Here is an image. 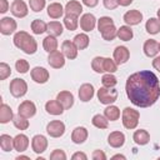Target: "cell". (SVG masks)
Instances as JSON below:
<instances>
[{
  "label": "cell",
  "instance_id": "4316f807",
  "mask_svg": "<svg viewBox=\"0 0 160 160\" xmlns=\"http://www.w3.org/2000/svg\"><path fill=\"white\" fill-rule=\"evenodd\" d=\"M12 119H14V114H12L11 108L6 104H1V106H0V122L6 124Z\"/></svg>",
  "mask_w": 160,
  "mask_h": 160
},
{
  "label": "cell",
  "instance_id": "5bb4252c",
  "mask_svg": "<svg viewBox=\"0 0 160 160\" xmlns=\"http://www.w3.org/2000/svg\"><path fill=\"white\" fill-rule=\"evenodd\" d=\"M114 60L118 65H121V64H125L129 58H130V51L126 46H116L115 50H114Z\"/></svg>",
  "mask_w": 160,
  "mask_h": 160
},
{
  "label": "cell",
  "instance_id": "d6986e66",
  "mask_svg": "<svg viewBox=\"0 0 160 160\" xmlns=\"http://www.w3.org/2000/svg\"><path fill=\"white\" fill-rule=\"evenodd\" d=\"M142 50H144V54L148 58H155L159 52V42L154 39H149L144 42Z\"/></svg>",
  "mask_w": 160,
  "mask_h": 160
},
{
  "label": "cell",
  "instance_id": "cb8c5ba5",
  "mask_svg": "<svg viewBox=\"0 0 160 160\" xmlns=\"http://www.w3.org/2000/svg\"><path fill=\"white\" fill-rule=\"evenodd\" d=\"M45 110L50 115H61L65 109L62 108V105L58 100H49L45 104Z\"/></svg>",
  "mask_w": 160,
  "mask_h": 160
},
{
  "label": "cell",
  "instance_id": "ba28073f",
  "mask_svg": "<svg viewBox=\"0 0 160 160\" xmlns=\"http://www.w3.org/2000/svg\"><path fill=\"white\" fill-rule=\"evenodd\" d=\"M18 114L21 115V116H24V118H26V119L32 118V116L36 114V106H35V104H34L32 101L25 100V101H22V102L19 105V108H18Z\"/></svg>",
  "mask_w": 160,
  "mask_h": 160
},
{
  "label": "cell",
  "instance_id": "4fadbf2b",
  "mask_svg": "<svg viewBox=\"0 0 160 160\" xmlns=\"http://www.w3.org/2000/svg\"><path fill=\"white\" fill-rule=\"evenodd\" d=\"M78 48L76 45L74 44V41H70V40H65L62 44H61V52L64 54L65 58L70 59V60H74L76 59L78 56Z\"/></svg>",
  "mask_w": 160,
  "mask_h": 160
},
{
  "label": "cell",
  "instance_id": "9a60e30c",
  "mask_svg": "<svg viewBox=\"0 0 160 160\" xmlns=\"http://www.w3.org/2000/svg\"><path fill=\"white\" fill-rule=\"evenodd\" d=\"M95 26H96V19H95V16H94L92 14L88 12V14H84V15L80 18V28H81V30H84L85 32L94 30Z\"/></svg>",
  "mask_w": 160,
  "mask_h": 160
},
{
  "label": "cell",
  "instance_id": "c3c4849f",
  "mask_svg": "<svg viewBox=\"0 0 160 160\" xmlns=\"http://www.w3.org/2000/svg\"><path fill=\"white\" fill-rule=\"evenodd\" d=\"M91 158L94 160H106V155H105V152L102 150H94Z\"/></svg>",
  "mask_w": 160,
  "mask_h": 160
},
{
  "label": "cell",
  "instance_id": "b9f144b4",
  "mask_svg": "<svg viewBox=\"0 0 160 160\" xmlns=\"http://www.w3.org/2000/svg\"><path fill=\"white\" fill-rule=\"evenodd\" d=\"M15 69H16V71L20 72V74H26V72L29 71V69H30V65H29L28 60H25V59H19V60H16V62H15Z\"/></svg>",
  "mask_w": 160,
  "mask_h": 160
},
{
  "label": "cell",
  "instance_id": "7a4b0ae2",
  "mask_svg": "<svg viewBox=\"0 0 160 160\" xmlns=\"http://www.w3.org/2000/svg\"><path fill=\"white\" fill-rule=\"evenodd\" d=\"M14 45L28 55H32L38 50L36 40L32 36H30L26 31H18L14 35Z\"/></svg>",
  "mask_w": 160,
  "mask_h": 160
},
{
  "label": "cell",
  "instance_id": "4dcf8cb0",
  "mask_svg": "<svg viewBox=\"0 0 160 160\" xmlns=\"http://www.w3.org/2000/svg\"><path fill=\"white\" fill-rule=\"evenodd\" d=\"M145 29L151 35H155V34L160 32V20L156 19V18H150L145 24Z\"/></svg>",
  "mask_w": 160,
  "mask_h": 160
},
{
  "label": "cell",
  "instance_id": "1f68e13d",
  "mask_svg": "<svg viewBox=\"0 0 160 160\" xmlns=\"http://www.w3.org/2000/svg\"><path fill=\"white\" fill-rule=\"evenodd\" d=\"M0 148L2 151H11L14 149V139L8 134L0 135Z\"/></svg>",
  "mask_w": 160,
  "mask_h": 160
},
{
  "label": "cell",
  "instance_id": "9f6ffc18",
  "mask_svg": "<svg viewBox=\"0 0 160 160\" xmlns=\"http://www.w3.org/2000/svg\"><path fill=\"white\" fill-rule=\"evenodd\" d=\"M112 159H126L124 155H120V154H116V155H114L112 156Z\"/></svg>",
  "mask_w": 160,
  "mask_h": 160
},
{
  "label": "cell",
  "instance_id": "ee69618b",
  "mask_svg": "<svg viewBox=\"0 0 160 160\" xmlns=\"http://www.w3.org/2000/svg\"><path fill=\"white\" fill-rule=\"evenodd\" d=\"M116 70H118V64L115 62V60H112L110 58H105L104 59V71L112 74Z\"/></svg>",
  "mask_w": 160,
  "mask_h": 160
},
{
  "label": "cell",
  "instance_id": "2e32d148",
  "mask_svg": "<svg viewBox=\"0 0 160 160\" xmlns=\"http://www.w3.org/2000/svg\"><path fill=\"white\" fill-rule=\"evenodd\" d=\"M142 20V14L139 10H129L124 14V21L126 25H138Z\"/></svg>",
  "mask_w": 160,
  "mask_h": 160
},
{
  "label": "cell",
  "instance_id": "11a10c76",
  "mask_svg": "<svg viewBox=\"0 0 160 160\" xmlns=\"http://www.w3.org/2000/svg\"><path fill=\"white\" fill-rule=\"evenodd\" d=\"M132 2V0H118V4L121 6H129Z\"/></svg>",
  "mask_w": 160,
  "mask_h": 160
},
{
  "label": "cell",
  "instance_id": "44dd1931",
  "mask_svg": "<svg viewBox=\"0 0 160 160\" xmlns=\"http://www.w3.org/2000/svg\"><path fill=\"white\" fill-rule=\"evenodd\" d=\"M94 86L91 84H82L79 89V99L82 101V102H86V101H90L94 96Z\"/></svg>",
  "mask_w": 160,
  "mask_h": 160
},
{
  "label": "cell",
  "instance_id": "681fc988",
  "mask_svg": "<svg viewBox=\"0 0 160 160\" xmlns=\"http://www.w3.org/2000/svg\"><path fill=\"white\" fill-rule=\"evenodd\" d=\"M102 4H104V6L108 10H114L119 5L118 4V0H102Z\"/></svg>",
  "mask_w": 160,
  "mask_h": 160
},
{
  "label": "cell",
  "instance_id": "6da1fadb",
  "mask_svg": "<svg viewBox=\"0 0 160 160\" xmlns=\"http://www.w3.org/2000/svg\"><path fill=\"white\" fill-rule=\"evenodd\" d=\"M125 91L132 105L149 108L154 105L160 96V82L152 71L140 70L128 78Z\"/></svg>",
  "mask_w": 160,
  "mask_h": 160
},
{
  "label": "cell",
  "instance_id": "7bdbcfd3",
  "mask_svg": "<svg viewBox=\"0 0 160 160\" xmlns=\"http://www.w3.org/2000/svg\"><path fill=\"white\" fill-rule=\"evenodd\" d=\"M110 25H114V20L110 18V16H101L99 20H98V30L101 32L104 29H106L108 26Z\"/></svg>",
  "mask_w": 160,
  "mask_h": 160
},
{
  "label": "cell",
  "instance_id": "30bf717a",
  "mask_svg": "<svg viewBox=\"0 0 160 160\" xmlns=\"http://www.w3.org/2000/svg\"><path fill=\"white\" fill-rule=\"evenodd\" d=\"M10 11L15 18H25L29 12L28 5L22 0H14L10 6Z\"/></svg>",
  "mask_w": 160,
  "mask_h": 160
},
{
  "label": "cell",
  "instance_id": "83f0119b",
  "mask_svg": "<svg viewBox=\"0 0 160 160\" xmlns=\"http://www.w3.org/2000/svg\"><path fill=\"white\" fill-rule=\"evenodd\" d=\"M42 48L48 52H52V51L58 50V40H56V38L52 36V35H48L42 40Z\"/></svg>",
  "mask_w": 160,
  "mask_h": 160
},
{
  "label": "cell",
  "instance_id": "680465c9",
  "mask_svg": "<svg viewBox=\"0 0 160 160\" xmlns=\"http://www.w3.org/2000/svg\"><path fill=\"white\" fill-rule=\"evenodd\" d=\"M156 14H158V19H159V20H160V9H159V10H158V12H156Z\"/></svg>",
  "mask_w": 160,
  "mask_h": 160
},
{
  "label": "cell",
  "instance_id": "ac0fdd59",
  "mask_svg": "<svg viewBox=\"0 0 160 160\" xmlns=\"http://www.w3.org/2000/svg\"><path fill=\"white\" fill-rule=\"evenodd\" d=\"M108 144L115 149L121 148L125 144V135L121 131H112L108 136Z\"/></svg>",
  "mask_w": 160,
  "mask_h": 160
},
{
  "label": "cell",
  "instance_id": "7dc6e473",
  "mask_svg": "<svg viewBox=\"0 0 160 160\" xmlns=\"http://www.w3.org/2000/svg\"><path fill=\"white\" fill-rule=\"evenodd\" d=\"M50 159H51V160H66V154L64 152V150L55 149V150L50 154Z\"/></svg>",
  "mask_w": 160,
  "mask_h": 160
},
{
  "label": "cell",
  "instance_id": "e575fe53",
  "mask_svg": "<svg viewBox=\"0 0 160 160\" xmlns=\"http://www.w3.org/2000/svg\"><path fill=\"white\" fill-rule=\"evenodd\" d=\"M104 115L106 116L108 120H110V121H115V120H118V119L120 118V110H119L118 106L110 104V105L104 110Z\"/></svg>",
  "mask_w": 160,
  "mask_h": 160
},
{
  "label": "cell",
  "instance_id": "bcb514c9",
  "mask_svg": "<svg viewBox=\"0 0 160 160\" xmlns=\"http://www.w3.org/2000/svg\"><path fill=\"white\" fill-rule=\"evenodd\" d=\"M11 74V69L6 62H0V80H5Z\"/></svg>",
  "mask_w": 160,
  "mask_h": 160
},
{
  "label": "cell",
  "instance_id": "db71d44e",
  "mask_svg": "<svg viewBox=\"0 0 160 160\" xmlns=\"http://www.w3.org/2000/svg\"><path fill=\"white\" fill-rule=\"evenodd\" d=\"M152 68L160 72V56L154 58V60H152Z\"/></svg>",
  "mask_w": 160,
  "mask_h": 160
},
{
  "label": "cell",
  "instance_id": "74e56055",
  "mask_svg": "<svg viewBox=\"0 0 160 160\" xmlns=\"http://www.w3.org/2000/svg\"><path fill=\"white\" fill-rule=\"evenodd\" d=\"M12 124H14V126H15L16 129H19V130H26V129L29 128V120H28L26 118L19 115V114H18L16 116H14Z\"/></svg>",
  "mask_w": 160,
  "mask_h": 160
},
{
  "label": "cell",
  "instance_id": "f907efd6",
  "mask_svg": "<svg viewBox=\"0 0 160 160\" xmlns=\"http://www.w3.org/2000/svg\"><path fill=\"white\" fill-rule=\"evenodd\" d=\"M9 9V2L8 0H0V12L1 14H5Z\"/></svg>",
  "mask_w": 160,
  "mask_h": 160
},
{
  "label": "cell",
  "instance_id": "f5cc1de1",
  "mask_svg": "<svg viewBox=\"0 0 160 160\" xmlns=\"http://www.w3.org/2000/svg\"><path fill=\"white\" fill-rule=\"evenodd\" d=\"M71 159H72V160H78V159L86 160V159H88V156H86V154H84V152H75V154L71 156Z\"/></svg>",
  "mask_w": 160,
  "mask_h": 160
},
{
  "label": "cell",
  "instance_id": "8d00e7d4",
  "mask_svg": "<svg viewBox=\"0 0 160 160\" xmlns=\"http://www.w3.org/2000/svg\"><path fill=\"white\" fill-rule=\"evenodd\" d=\"M100 34H101V36H102L104 40L111 41V40H114V39L118 36V29L115 28V25H110V26H108L106 29H104Z\"/></svg>",
  "mask_w": 160,
  "mask_h": 160
},
{
  "label": "cell",
  "instance_id": "8fae6325",
  "mask_svg": "<svg viewBox=\"0 0 160 160\" xmlns=\"http://www.w3.org/2000/svg\"><path fill=\"white\" fill-rule=\"evenodd\" d=\"M30 75H31V79L38 84H45L49 80V76H50L49 71L45 68H41V66H35L31 70Z\"/></svg>",
  "mask_w": 160,
  "mask_h": 160
},
{
  "label": "cell",
  "instance_id": "60d3db41",
  "mask_svg": "<svg viewBox=\"0 0 160 160\" xmlns=\"http://www.w3.org/2000/svg\"><path fill=\"white\" fill-rule=\"evenodd\" d=\"M101 82H102V86H105V88H114L118 84V80H116V78L112 74L108 72V74H105L102 76Z\"/></svg>",
  "mask_w": 160,
  "mask_h": 160
},
{
  "label": "cell",
  "instance_id": "f546056e",
  "mask_svg": "<svg viewBox=\"0 0 160 160\" xmlns=\"http://www.w3.org/2000/svg\"><path fill=\"white\" fill-rule=\"evenodd\" d=\"M74 44L76 45V48L79 50H84L89 46V42H90V39L89 36L85 34V32H81V34H78L75 38H74Z\"/></svg>",
  "mask_w": 160,
  "mask_h": 160
},
{
  "label": "cell",
  "instance_id": "91938a15",
  "mask_svg": "<svg viewBox=\"0 0 160 160\" xmlns=\"http://www.w3.org/2000/svg\"><path fill=\"white\" fill-rule=\"evenodd\" d=\"M159 51H160V42H159Z\"/></svg>",
  "mask_w": 160,
  "mask_h": 160
},
{
  "label": "cell",
  "instance_id": "ab89813d",
  "mask_svg": "<svg viewBox=\"0 0 160 160\" xmlns=\"http://www.w3.org/2000/svg\"><path fill=\"white\" fill-rule=\"evenodd\" d=\"M104 59L105 58H102V56H96V58L92 59L91 68H92V70L95 72H99V74L104 72Z\"/></svg>",
  "mask_w": 160,
  "mask_h": 160
},
{
  "label": "cell",
  "instance_id": "8992f818",
  "mask_svg": "<svg viewBox=\"0 0 160 160\" xmlns=\"http://www.w3.org/2000/svg\"><path fill=\"white\" fill-rule=\"evenodd\" d=\"M46 132L51 138H60L65 132V124L60 120H52L46 125Z\"/></svg>",
  "mask_w": 160,
  "mask_h": 160
},
{
  "label": "cell",
  "instance_id": "f6af8a7d",
  "mask_svg": "<svg viewBox=\"0 0 160 160\" xmlns=\"http://www.w3.org/2000/svg\"><path fill=\"white\" fill-rule=\"evenodd\" d=\"M45 1H46V0H29L30 9H31L34 12H40V11L45 8Z\"/></svg>",
  "mask_w": 160,
  "mask_h": 160
},
{
  "label": "cell",
  "instance_id": "f35d334b",
  "mask_svg": "<svg viewBox=\"0 0 160 160\" xmlns=\"http://www.w3.org/2000/svg\"><path fill=\"white\" fill-rule=\"evenodd\" d=\"M78 16H74V15H65V18H64V25H65V28L68 29V30H70V31H74V30H76V28H78Z\"/></svg>",
  "mask_w": 160,
  "mask_h": 160
},
{
  "label": "cell",
  "instance_id": "f1b7e54d",
  "mask_svg": "<svg viewBox=\"0 0 160 160\" xmlns=\"http://www.w3.org/2000/svg\"><path fill=\"white\" fill-rule=\"evenodd\" d=\"M134 36V32H132V29L129 26V25H122L118 29V38L122 41H129L131 40Z\"/></svg>",
  "mask_w": 160,
  "mask_h": 160
},
{
  "label": "cell",
  "instance_id": "d6a6232c",
  "mask_svg": "<svg viewBox=\"0 0 160 160\" xmlns=\"http://www.w3.org/2000/svg\"><path fill=\"white\" fill-rule=\"evenodd\" d=\"M46 30H48V24H46V22H44V21L40 20V19L32 20V22H31V31H32L35 35H41V34H44Z\"/></svg>",
  "mask_w": 160,
  "mask_h": 160
},
{
  "label": "cell",
  "instance_id": "d590c367",
  "mask_svg": "<svg viewBox=\"0 0 160 160\" xmlns=\"http://www.w3.org/2000/svg\"><path fill=\"white\" fill-rule=\"evenodd\" d=\"M91 122H92V125L95 128H98L100 130L101 129H108V126H109V120L106 119V116L105 115H100V114L94 115L92 119H91Z\"/></svg>",
  "mask_w": 160,
  "mask_h": 160
},
{
  "label": "cell",
  "instance_id": "7402d4cb",
  "mask_svg": "<svg viewBox=\"0 0 160 160\" xmlns=\"http://www.w3.org/2000/svg\"><path fill=\"white\" fill-rule=\"evenodd\" d=\"M64 9H65V15H74L79 18L80 14L82 12V5L76 0H70L69 2H66Z\"/></svg>",
  "mask_w": 160,
  "mask_h": 160
},
{
  "label": "cell",
  "instance_id": "ffe728a7",
  "mask_svg": "<svg viewBox=\"0 0 160 160\" xmlns=\"http://www.w3.org/2000/svg\"><path fill=\"white\" fill-rule=\"evenodd\" d=\"M88 135H89V134H88L86 128H84V126H78V128H75V129L72 130V132H71V140H72L74 144L80 145V144L85 142V140L88 139Z\"/></svg>",
  "mask_w": 160,
  "mask_h": 160
},
{
  "label": "cell",
  "instance_id": "9c48e42d",
  "mask_svg": "<svg viewBox=\"0 0 160 160\" xmlns=\"http://www.w3.org/2000/svg\"><path fill=\"white\" fill-rule=\"evenodd\" d=\"M48 148V139L44 135H35L31 139V149L36 154H42Z\"/></svg>",
  "mask_w": 160,
  "mask_h": 160
},
{
  "label": "cell",
  "instance_id": "52a82bcc",
  "mask_svg": "<svg viewBox=\"0 0 160 160\" xmlns=\"http://www.w3.org/2000/svg\"><path fill=\"white\" fill-rule=\"evenodd\" d=\"M16 28H18L16 21L10 16H5L0 20V32L2 35H11L12 32H15Z\"/></svg>",
  "mask_w": 160,
  "mask_h": 160
},
{
  "label": "cell",
  "instance_id": "6f0895ef",
  "mask_svg": "<svg viewBox=\"0 0 160 160\" xmlns=\"http://www.w3.org/2000/svg\"><path fill=\"white\" fill-rule=\"evenodd\" d=\"M20 159H29V156H24V155H20L16 158V160H20Z\"/></svg>",
  "mask_w": 160,
  "mask_h": 160
},
{
  "label": "cell",
  "instance_id": "d4e9b609",
  "mask_svg": "<svg viewBox=\"0 0 160 160\" xmlns=\"http://www.w3.org/2000/svg\"><path fill=\"white\" fill-rule=\"evenodd\" d=\"M64 12H65V9L62 8V5L60 2H51L48 6V15L51 19H59L62 16Z\"/></svg>",
  "mask_w": 160,
  "mask_h": 160
},
{
  "label": "cell",
  "instance_id": "e0dca14e",
  "mask_svg": "<svg viewBox=\"0 0 160 160\" xmlns=\"http://www.w3.org/2000/svg\"><path fill=\"white\" fill-rule=\"evenodd\" d=\"M56 100L62 105V108L65 110L70 109L72 105H74V95L68 91V90H64V91H60L58 95H56Z\"/></svg>",
  "mask_w": 160,
  "mask_h": 160
},
{
  "label": "cell",
  "instance_id": "484cf974",
  "mask_svg": "<svg viewBox=\"0 0 160 160\" xmlns=\"http://www.w3.org/2000/svg\"><path fill=\"white\" fill-rule=\"evenodd\" d=\"M132 140L138 145H146L150 141V134L146 130H144V129L136 130L134 132V135H132Z\"/></svg>",
  "mask_w": 160,
  "mask_h": 160
},
{
  "label": "cell",
  "instance_id": "7c38bea8",
  "mask_svg": "<svg viewBox=\"0 0 160 160\" xmlns=\"http://www.w3.org/2000/svg\"><path fill=\"white\" fill-rule=\"evenodd\" d=\"M48 62L51 68L54 69H60L65 65V58H64V54L55 50L52 52H49V56H48Z\"/></svg>",
  "mask_w": 160,
  "mask_h": 160
},
{
  "label": "cell",
  "instance_id": "277c9868",
  "mask_svg": "<svg viewBox=\"0 0 160 160\" xmlns=\"http://www.w3.org/2000/svg\"><path fill=\"white\" fill-rule=\"evenodd\" d=\"M98 99L104 105H110L116 101L118 99V90L112 88H100L98 90Z\"/></svg>",
  "mask_w": 160,
  "mask_h": 160
},
{
  "label": "cell",
  "instance_id": "5b68a950",
  "mask_svg": "<svg viewBox=\"0 0 160 160\" xmlns=\"http://www.w3.org/2000/svg\"><path fill=\"white\" fill-rule=\"evenodd\" d=\"M10 92L14 98H21L28 92V84L24 79L15 78L14 80L10 81Z\"/></svg>",
  "mask_w": 160,
  "mask_h": 160
},
{
  "label": "cell",
  "instance_id": "816d5d0a",
  "mask_svg": "<svg viewBox=\"0 0 160 160\" xmlns=\"http://www.w3.org/2000/svg\"><path fill=\"white\" fill-rule=\"evenodd\" d=\"M84 5H86L88 8H95L99 2V0H81Z\"/></svg>",
  "mask_w": 160,
  "mask_h": 160
},
{
  "label": "cell",
  "instance_id": "603a6c76",
  "mask_svg": "<svg viewBox=\"0 0 160 160\" xmlns=\"http://www.w3.org/2000/svg\"><path fill=\"white\" fill-rule=\"evenodd\" d=\"M29 146V138L25 134H18L14 138V149L18 152H22Z\"/></svg>",
  "mask_w": 160,
  "mask_h": 160
},
{
  "label": "cell",
  "instance_id": "836d02e7",
  "mask_svg": "<svg viewBox=\"0 0 160 160\" xmlns=\"http://www.w3.org/2000/svg\"><path fill=\"white\" fill-rule=\"evenodd\" d=\"M48 32H49V35H52V36H60L61 34H62V31H64V29H62V24L61 22H59V21H50L49 24H48V30H46Z\"/></svg>",
  "mask_w": 160,
  "mask_h": 160
},
{
  "label": "cell",
  "instance_id": "3957f363",
  "mask_svg": "<svg viewBox=\"0 0 160 160\" xmlns=\"http://www.w3.org/2000/svg\"><path fill=\"white\" fill-rule=\"evenodd\" d=\"M121 121H122V125L129 129V130H132L138 126L139 124V119H140V112L132 108H125L122 110V114H121Z\"/></svg>",
  "mask_w": 160,
  "mask_h": 160
}]
</instances>
